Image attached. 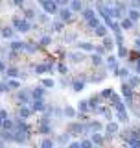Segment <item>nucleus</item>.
Returning a JSON list of instances; mask_svg holds the SVG:
<instances>
[{
    "label": "nucleus",
    "instance_id": "1",
    "mask_svg": "<svg viewBox=\"0 0 140 148\" xmlns=\"http://www.w3.org/2000/svg\"><path fill=\"white\" fill-rule=\"evenodd\" d=\"M13 26H15L18 32H28L30 30V22L22 21V18H13Z\"/></svg>",
    "mask_w": 140,
    "mask_h": 148
},
{
    "label": "nucleus",
    "instance_id": "2",
    "mask_svg": "<svg viewBox=\"0 0 140 148\" xmlns=\"http://www.w3.org/2000/svg\"><path fill=\"white\" fill-rule=\"evenodd\" d=\"M41 2H43V9L46 13L52 15V13L57 11V6H55V2H52V0H41Z\"/></svg>",
    "mask_w": 140,
    "mask_h": 148
},
{
    "label": "nucleus",
    "instance_id": "3",
    "mask_svg": "<svg viewBox=\"0 0 140 148\" xmlns=\"http://www.w3.org/2000/svg\"><path fill=\"white\" fill-rule=\"evenodd\" d=\"M13 126L17 128V132H15V133H28V132H30V128H28L26 124H24V120H17Z\"/></svg>",
    "mask_w": 140,
    "mask_h": 148
},
{
    "label": "nucleus",
    "instance_id": "4",
    "mask_svg": "<svg viewBox=\"0 0 140 148\" xmlns=\"http://www.w3.org/2000/svg\"><path fill=\"white\" fill-rule=\"evenodd\" d=\"M59 17H61L63 21H70V18H72V9H61V11H59Z\"/></svg>",
    "mask_w": 140,
    "mask_h": 148
},
{
    "label": "nucleus",
    "instance_id": "5",
    "mask_svg": "<svg viewBox=\"0 0 140 148\" xmlns=\"http://www.w3.org/2000/svg\"><path fill=\"white\" fill-rule=\"evenodd\" d=\"M92 145H103V135L101 133H92Z\"/></svg>",
    "mask_w": 140,
    "mask_h": 148
},
{
    "label": "nucleus",
    "instance_id": "6",
    "mask_svg": "<svg viewBox=\"0 0 140 148\" xmlns=\"http://www.w3.org/2000/svg\"><path fill=\"white\" fill-rule=\"evenodd\" d=\"M94 30H96V35H100V37H105L107 35V26H103V24H98Z\"/></svg>",
    "mask_w": 140,
    "mask_h": 148
},
{
    "label": "nucleus",
    "instance_id": "7",
    "mask_svg": "<svg viewBox=\"0 0 140 148\" xmlns=\"http://www.w3.org/2000/svg\"><path fill=\"white\" fill-rule=\"evenodd\" d=\"M116 132H118V124H116V122H109V124H107V133H109V135H114Z\"/></svg>",
    "mask_w": 140,
    "mask_h": 148
},
{
    "label": "nucleus",
    "instance_id": "8",
    "mask_svg": "<svg viewBox=\"0 0 140 148\" xmlns=\"http://www.w3.org/2000/svg\"><path fill=\"white\" fill-rule=\"evenodd\" d=\"M122 91H124V96H125V98H131V96H133L131 85H127V83H124V85H122Z\"/></svg>",
    "mask_w": 140,
    "mask_h": 148
},
{
    "label": "nucleus",
    "instance_id": "9",
    "mask_svg": "<svg viewBox=\"0 0 140 148\" xmlns=\"http://www.w3.org/2000/svg\"><path fill=\"white\" fill-rule=\"evenodd\" d=\"M101 130V124L100 122H92V124H88L87 126V132H100Z\"/></svg>",
    "mask_w": 140,
    "mask_h": 148
},
{
    "label": "nucleus",
    "instance_id": "10",
    "mask_svg": "<svg viewBox=\"0 0 140 148\" xmlns=\"http://www.w3.org/2000/svg\"><path fill=\"white\" fill-rule=\"evenodd\" d=\"M129 18H131L133 22H135V21H138V18H140V11H138L137 8H135V9H131V11H129Z\"/></svg>",
    "mask_w": 140,
    "mask_h": 148
},
{
    "label": "nucleus",
    "instance_id": "11",
    "mask_svg": "<svg viewBox=\"0 0 140 148\" xmlns=\"http://www.w3.org/2000/svg\"><path fill=\"white\" fill-rule=\"evenodd\" d=\"M33 109H37V111H43V109H44V102L41 100V98H35V102H33Z\"/></svg>",
    "mask_w": 140,
    "mask_h": 148
},
{
    "label": "nucleus",
    "instance_id": "12",
    "mask_svg": "<svg viewBox=\"0 0 140 148\" xmlns=\"http://www.w3.org/2000/svg\"><path fill=\"white\" fill-rule=\"evenodd\" d=\"M2 128H4V130H7V132H9V130H13V120L4 119V120H2Z\"/></svg>",
    "mask_w": 140,
    "mask_h": 148
},
{
    "label": "nucleus",
    "instance_id": "13",
    "mask_svg": "<svg viewBox=\"0 0 140 148\" xmlns=\"http://www.w3.org/2000/svg\"><path fill=\"white\" fill-rule=\"evenodd\" d=\"M70 9H72V11H81V2H79V0H72Z\"/></svg>",
    "mask_w": 140,
    "mask_h": 148
},
{
    "label": "nucleus",
    "instance_id": "14",
    "mask_svg": "<svg viewBox=\"0 0 140 148\" xmlns=\"http://www.w3.org/2000/svg\"><path fill=\"white\" fill-rule=\"evenodd\" d=\"M118 120L120 122H127V113H125V109H118Z\"/></svg>",
    "mask_w": 140,
    "mask_h": 148
},
{
    "label": "nucleus",
    "instance_id": "15",
    "mask_svg": "<svg viewBox=\"0 0 140 148\" xmlns=\"http://www.w3.org/2000/svg\"><path fill=\"white\" fill-rule=\"evenodd\" d=\"M83 87H85L83 82H72V89L74 91H83Z\"/></svg>",
    "mask_w": 140,
    "mask_h": 148
},
{
    "label": "nucleus",
    "instance_id": "16",
    "mask_svg": "<svg viewBox=\"0 0 140 148\" xmlns=\"http://www.w3.org/2000/svg\"><path fill=\"white\" fill-rule=\"evenodd\" d=\"M87 22H88V26H90V28H96L98 24H100V21H98L96 17H90V18H87Z\"/></svg>",
    "mask_w": 140,
    "mask_h": 148
},
{
    "label": "nucleus",
    "instance_id": "17",
    "mask_svg": "<svg viewBox=\"0 0 140 148\" xmlns=\"http://www.w3.org/2000/svg\"><path fill=\"white\" fill-rule=\"evenodd\" d=\"M30 115H31V109H30V108H22V109H20V117H22V119H28Z\"/></svg>",
    "mask_w": 140,
    "mask_h": 148
},
{
    "label": "nucleus",
    "instance_id": "18",
    "mask_svg": "<svg viewBox=\"0 0 140 148\" xmlns=\"http://www.w3.org/2000/svg\"><path fill=\"white\" fill-rule=\"evenodd\" d=\"M2 35L9 39V37H13V30H11V28H2Z\"/></svg>",
    "mask_w": 140,
    "mask_h": 148
},
{
    "label": "nucleus",
    "instance_id": "19",
    "mask_svg": "<svg viewBox=\"0 0 140 148\" xmlns=\"http://www.w3.org/2000/svg\"><path fill=\"white\" fill-rule=\"evenodd\" d=\"M22 46H24V43H20V41H13V43H11L13 50H22Z\"/></svg>",
    "mask_w": 140,
    "mask_h": 148
},
{
    "label": "nucleus",
    "instance_id": "20",
    "mask_svg": "<svg viewBox=\"0 0 140 148\" xmlns=\"http://www.w3.org/2000/svg\"><path fill=\"white\" fill-rule=\"evenodd\" d=\"M43 85H44V87H48V89H50V87H54V85H55V82L52 80V78H46V80H43Z\"/></svg>",
    "mask_w": 140,
    "mask_h": 148
},
{
    "label": "nucleus",
    "instance_id": "21",
    "mask_svg": "<svg viewBox=\"0 0 140 148\" xmlns=\"http://www.w3.org/2000/svg\"><path fill=\"white\" fill-rule=\"evenodd\" d=\"M43 89H33V92H31V96H33V98H43Z\"/></svg>",
    "mask_w": 140,
    "mask_h": 148
},
{
    "label": "nucleus",
    "instance_id": "22",
    "mask_svg": "<svg viewBox=\"0 0 140 148\" xmlns=\"http://www.w3.org/2000/svg\"><path fill=\"white\" fill-rule=\"evenodd\" d=\"M122 28H125V30H129V28H133V21H131V18H125V21L122 22Z\"/></svg>",
    "mask_w": 140,
    "mask_h": 148
},
{
    "label": "nucleus",
    "instance_id": "23",
    "mask_svg": "<svg viewBox=\"0 0 140 148\" xmlns=\"http://www.w3.org/2000/svg\"><path fill=\"white\" fill-rule=\"evenodd\" d=\"M129 145H131L133 148L140 146V139H138V137H131V141H129Z\"/></svg>",
    "mask_w": 140,
    "mask_h": 148
},
{
    "label": "nucleus",
    "instance_id": "24",
    "mask_svg": "<svg viewBox=\"0 0 140 148\" xmlns=\"http://www.w3.org/2000/svg\"><path fill=\"white\" fill-rule=\"evenodd\" d=\"M46 71H50V65H39V67H37V72L39 74H43Z\"/></svg>",
    "mask_w": 140,
    "mask_h": 148
},
{
    "label": "nucleus",
    "instance_id": "25",
    "mask_svg": "<svg viewBox=\"0 0 140 148\" xmlns=\"http://www.w3.org/2000/svg\"><path fill=\"white\" fill-rule=\"evenodd\" d=\"M83 17H85V18H90V17H96V13L92 11V9H85V11H83Z\"/></svg>",
    "mask_w": 140,
    "mask_h": 148
},
{
    "label": "nucleus",
    "instance_id": "26",
    "mask_svg": "<svg viewBox=\"0 0 140 148\" xmlns=\"http://www.w3.org/2000/svg\"><path fill=\"white\" fill-rule=\"evenodd\" d=\"M7 87H9V89H18V87H20V83H18L17 80H13V82L7 83Z\"/></svg>",
    "mask_w": 140,
    "mask_h": 148
},
{
    "label": "nucleus",
    "instance_id": "27",
    "mask_svg": "<svg viewBox=\"0 0 140 148\" xmlns=\"http://www.w3.org/2000/svg\"><path fill=\"white\" fill-rule=\"evenodd\" d=\"M87 109H88V102L87 100L79 102V111H87Z\"/></svg>",
    "mask_w": 140,
    "mask_h": 148
},
{
    "label": "nucleus",
    "instance_id": "28",
    "mask_svg": "<svg viewBox=\"0 0 140 148\" xmlns=\"http://www.w3.org/2000/svg\"><path fill=\"white\" fill-rule=\"evenodd\" d=\"M72 132L74 133H81L83 132V126H81V124H74V126H72Z\"/></svg>",
    "mask_w": 140,
    "mask_h": 148
},
{
    "label": "nucleus",
    "instance_id": "29",
    "mask_svg": "<svg viewBox=\"0 0 140 148\" xmlns=\"http://www.w3.org/2000/svg\"><path fill=\"white\" fill-rule=\"evenodd\" d=\"M138 83H140V80H138V78H137V76H133V78H129V85H131V87H135V85H138Z\"/></svg>",
    "mask_w": 140,
    "mask_h": 148
},
{
    "label": "nucleus",
    "instance_id": "30",
    "mask_svg": "<svg viewBox=\"0 0 140 148\" xmlns=\"http://www.w3.org/2000/svg\"><path fill=\"white\" fill-rule=\"evenodd\" d=\"M65 115H67V117H74L76 111H74V108H67V109H65Z\"/></svg>",
    "mask_w": 140,
    "mask_h": 148
},
{
    "label": "nucleus",
    "instance_id": "31",
    "mask_svg": "<svg viewBox=\"0 0 140 148\" xmlns=\"http://www.w3.org/2000/svg\"><path fill=\"white\" fill-rule=\"evenodd\" d=\"M17 74H18V71H17V69H7V76H11V78H17Z\"/></svg>",
    "mask_w": 140,
    "mask_h": 148
},
{
    "label": "nucleus",
    "instance_id": "32",
    "mask_svg": "<svg viewBox=\"0 0 140 148\" xmlns=\"http://www.w3.org/2000/svg\"><path fill=\"white\" fill-rule=\"evenodd\" d=\"M81 50H92V43H81Z\"/></svg>",
    "mask_w": 140,
    "mask_h": 148
},
{
    "label": "nucleus",
    "instance_id": "33",
    "mask_svg": "<svg viewBox=\"0 0 140 148\" xmlns=\"http://www.w3.org/2000/svg\"><path fill=\"white\" fill-rule=\"evenodd\" d=\"M79 146H83V148H90V146H92V141H81V143H79Z\"/></svg>",
    "mask_w": 140,
    "mask_h": 148
},
{
    "label": "nucleus",
    "instance_id": "34",
    "mask_svg": "<svg viewBox=\"0 0 140 148\" xmlns=\"http://www.w3.org/2000/svg\"><path fill=\"white\" fill-rule=\"evenodd\" d=\"M57 71H59V72H61V74H65V72H67V65H63V63H59V65H57Z\"/></svg>",
    "mask_w": 140,
    "mask_h": 148
},
{
    "label": "nucleus",
    "instance_id": "35",
    "mask_svg": "<svg viewBox=\"0 0 140 148\" xmlns=\"http://www.w3.org/2000/svg\"><path fill=\"white\" fill-rule=\"evenodd\" d=\"M111 95H113V89H105L103 92H101V96H103V98H109Z\"/></svg>",
    "mask_w": 140,
    "mask_h": 148
},
{
    "label": "nucleus",
    "instance_id": "36",
    "mask_svg": "<svg viewBox=\"0 0 140 148\" xmlns=\"http://www.w3.org/2000/svg\"><path fill=\"white\" fill-rule=\"evenodd\" d=\"M18 98H20V100H28V92L26 91H20V92H18Z\"/></svg>",
    "mask_w": 140,
    "mask_h": 148
},
{
    "label": "nucleus",
    "instance_id": "37",
    "mask_svg": "<svg viewBox=\"0 0 140 148\" xmlns=\"http://www.w3.org/2000/svg\"><path fill=\"white\" fill-rule=\"evenodd\" d=\"M105 48H107V50H109V48H113V41H111V39H107V37H105Z\"/></svg>",
    "mask_w": 140,
    "mask_h": 148
},
{
    "label": "nucleus",
    "instance_id": "38",
    "mask_svg": "<svg viewBox=\"0 0 140 148\" xmlns=\"http://www.w3.org/2000/svg\"><path fill=\"white\" fill-rule=\"evenodd\" d=\"M33 15H35L33 9H28V11H26V17H28V18H33Z\"/></svg>",
    "mask_w": 140,
    "mask_h": 148
},
{
    "label": "nucleus",
    "instance_id": "39",
    "mask_svg": "<svg viewBox=\"0 0 140 148\" xmlns=\"http://www.w3.org/2000/svg\"><path fill=\"white\" fill-rule=\"evenodd\" d=\"M118 46H120V50H118V52H120V56H122V58H124V56L127 54V50H125V48H124L122 45H118Z\"/></svg>",
    "mask_w": 140,
    "mask_h": 148
},
{
    "label": "nucleus",
    "instance_id": "40",
    "mask_svg": "<svg viewBox=\"0 0 140 148\" xmlns=\"http://www.w3.org/2000/svg\"><path fill=\"white\" fill-rule=\"evenodd\" d=\"M92 61H94L96 65H100V63H101V58H100V56H98V54H96V56H94V58H92Z\"/></svg>",
    "mask_w": 140,
    "mask_h": 148
},
{
    "label": "nucleus",
    "instance_id": "41",
    "mask_svg": "<svg viewBox=\"0 0 140 148\" xmlns=\"http://www.w3.org/2000/svg\"><path fill=\"white\" fill-rule=\"evenodd\" d=\"M54 28H55V30H63V24H61V22H55V24H54Z\"/></svg>",
    "mask_w": 140,
    "mask_h": 148
},
{
    "label": "nucleus",
    "instance_id": "42",
    "mask_svg": "<svg viewBox=\"0 0 140 148\" xmlns=\"http://www.w3.org/2000/svg\"><path fill=\"white\" fill-rule=\"evenodd\" d=\"M43 146H44V148H50V146H52V141H48V139H46V141L43 143Z\"/></svg>",
    "mask_w": 140,
    "mask_h": 148
},
{
    "label": "nucleus",
    "instance_id": "43",
    "mask_svg": "<svg viewBox=\"0 0 140 148\" xmlns=\"http://www.w3.org/2000/svg\"><path fill=\"white\" fill-rule=\"evenodd\" d=\"M6 117H7V113L4 109H0V119H6Z\"/></svg>",
    "mask_w": 140,
    "mask_h": 148
},
{
    "label": "nucleus",
    "instance_id": "44",
    "mask_svg": "<svg viewBox=\"0 0 140 148\" xmlns=\"http://www.w3.org/2000/svg\"><path fill=\"white\" fill-rule=\"evenodd\" d=\"M48 43H50V37H44V39L41 41V45H48Z\"/></svg>",
    "mask_w": 140,
    "mask_h": 148
},
{
    "label": "nucleus",
    "instance_id": "45",
    "mask_svg": "<svg viewBox=\"0 0 140 148\" xmlns=\"http://www.w3.org/2000/svg\"><path fill=\"white\" fill-rule=\"evenodd\" d=\"M68 141V135H63L61 139H59V143H67Z\"/></svg>",
    "mask_w": 140,
    "mask_h": 148
},
{
    "label": "nucleus",
    "instance_id": "46",
    "mask_svg": "<svg viewBox=\"0 0 140 148\" xmlns=\"http://www.w3.org/2000/svg\"><path fill=\"white\" fill-rule=\"evenodd\" d=\"M0 91H2V92H4V91H7V85H4V83H0Z\"/></svg>",
    "mask_w": 140,
    "mask_h": 148
},
{
    "label": "nucleus",
    "instance_id": "47",
    "mask_svg": "<svg viewBox=\"0 0 140 148\" xmlns=\"http://www.w3.org/2000/svg\"><path fill=\"white\" fill-rule=\"evenodd\" d=\"M22 2L24 0H13V4H17V6H22Z\"/></svg>",
    "mask_w": 140,
    "mask_h": 148
},
{
    "label": "nucleus",
    "instance_id": "48",
    "mask_svg": "<svg viewBox=\"0 0 140 148\" xmlns=\"http://www.w3.org/2000/svg\"><path fill=\"white\" fill-rule=\"evenodd\" d=\"M55 2H57V4H61V6H65V4H67L68 0H55Z\"/></svg>",
    "mask_w": 140,
    "mask_h": 148
},
{
    "label": "nucleus",
    "instance_id": "49",
    "mask_svg": "<svg viewBox=\"0 0 140 148\" xmlns=\"http://www.w3.org/2000/svg\"><path fill=\"white\" fill-rule=\"evenodd\" d=\"M4 71H6V67H4V63L0 61V72H4Z\"/></svg>",
    "mask_w": 140,
    "mask_h": 148
},
{
    "label": "nucleus",
    "instance_id": "50",
    "mask_svg": "<svg viewBox=\"0 0 140 148\" xmlns=\"http://www.w3.org/2000/svg\"><path fill=\"white\" fill-rule=\"evenodd\" d=\"M135 45H137V48H140V39L137 41V43H135Z\"/></svg>",
    "mask_w": 140,
    "mask_h": 148
},
{
    "label": "nucleus",
    "instance_id": "51",
    "mask_svg": "<svg viewBox=\"0 0 140 148\" xmlns=\"http://www.w3.org/2000/svg\"><path fill=\"white\" fill-rule=\"evenodd\" d=\"M137 71H138V72H140V61H138V65H137Z\"/></svg>",
    "mask_w": 140,
    "mask_h": 148
},
{
    "label": "nucleus",
    "instance_id": "52",
    "mask_svg": "<svg viewBox=\"0 0 140 148\" xmlns=\"http://www.w3.org/2000/svg\"><path fill=\"white\" fill-rule=\"evenodd\" d=\"M2 120H4V119H0V128H2Z\"/></svg>",
    "mask_w": 140,
    "mask_h": 148
}]
</instances>
